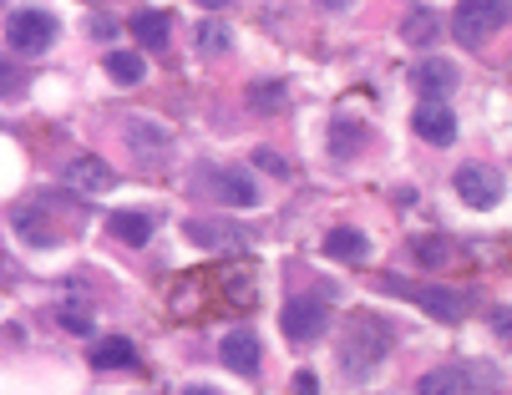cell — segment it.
Here are the masks:
<instances>
[{"label":"cell","mask_w":512,"mask_h":395,"mask_svg":"<svg viewBox=\"0 0 512 395\" xmlns=\"http://www.w3.org/2000/svg\"><path fill=\"white\" fill-rule=\"evenodd\" d=\"M107 76H112V82H122V87H137L142 82V76H148V61H142L137 51H107Z\"/></svg>","instance_id":"obj_21"},{"label":"cell","mask_w":512,"mask_h":395,"mask_svg":"<svg viewBox=\"0 0 512 395\" xmlns=\"http://www.w3.org/2000/svg\"><path fill=\"white\" fill-rule=\"evenodd\" d=\"M411 127H416V137L431 142V147H452V142H457V117L447 112L442 97H421V107L411 112Z\"/></svg>","instance_id":"obj_8"},{"label":"cell","mask_w":512,"mask_h":395,"mask_svg":"<svg viewBox=\"0 0 512 395\" xmlns=\"http://www.w3.org/2000/svg\"><path fill=\"white\" fill-rule=\"evenodd\" d=\"M391 340H396V325H391V320H381V314H371V309L350 314V335H345V345H340L345 375H350V380H371L376 365L386 360Z\"/></svg>","instance_id":"obj_1"},{"label":"cell","mask_w":512,"mask_h":395,"mask_svg":"<svg viewBox=\"0 0 512 395\" xmlns=\"http://www.w3.org/2000/svg\"><path fill=\"white\" fill-rule=\"evenodd\" d=\"M183 233H188L198 249H218V254H229V249L244 244V233H239V228H229V223H208V218H193Z\"/></svg>","instance_id":"obj_15"},{"label":"cell","mask_w":512,"mask_h":395,"mask_svg":"<svg viewBox=\"0 0 512 395\" xmlns=\"http://www.w3.org/2000/svg\"><path fill=\"white\" fill-rule=\"evenodd\" d=\"M436 36H442V21H436L426 6H416V11L401 21V41H406V46H416V51H431V46H436Z\"/></svg>","instance_id":"obj_18"},{"label":"cell","mask_w":512,"mask_h":395,"mask_svg":"<svg viewBox=\"0 0 512 395\" xmlns=\"http://www.w3.org/2000/svg\"><path fill=\"white\" fill-rule=\"evenodd\" d=\"M295 390H320V380H315V370H300V375H295Z\"/></svg>","instance_id":"obj_30"},{"label":"cell","mask_w":512,"mask_h":395,"mask_svg":"<svg viewBox=\"0 0 512 395\" xmlns=\"http://www.w3.org/2000/svg\"><path fill=\"white\" fill-rule=\"evenodd\" d=\"M360 147H365V127H360V122H335V132H330V152L345 157V152H360Z\"/></svg>","instance_id":"obj_23"},{"label":"cell","mask_w":512,"mask_h":395,"mask_svg":"<svg viewBox=\"0 0 512 395\" xmlns=\"http://www.w3.org/2000/svg\"><path fill=\"white\" fill-rule=\"evenodd\" d=\"M507 26V0H462L452 11V36L457 46H482Z\"/></svg>","instance_id":"obj_3"},{"label":"cell","mask_w":512,"mask_h":395,"mask_svg":"<svg viewBox=\"0 0 512 395\" xmlns=\"http://www.w3.org/2000/svg\"><path fill=\"white\" fill-rule=\"evenodd\" d=\"M497 385L502 380L492 375V365H447L416 380L421 395H472V390H497Z\"/></svg>","instance_id":"obj_5"},{"label":"cell","mask_w":512,"mask_h":395,"mask_svg":"<svg viewBox=\"0 0 512 395\" xmlns=\"http://www.w3.org/2000/svg\"><path fill=\"white\" fill-rule=\"evenodd\" d=\"M117 31H122V26H117L112 16H102V11L87 21V36H92V41H107V46H112V41H117Z\"/></svg>","instance_id":"obj_29"},{"label":"cell","mask_w":512,"mask_h":395,"mask_svg":"<svg viewBox=\"0 0 512 395\" xmlns=\"http://www.w3.org/2000/svg\"><path fill=\"white\" fill-rule=\"evenodd\" d=\"M0 6H6V0H0Z\"/></svg>","instance_id":"obj_33"},{"label":"cell","mask_w":512,"mask_h":395,"mask_svg":"<svg viewBox=\"0 0 512 395\" xmlns=\"http://www.w3.org/2000/svg\"><path fill=\"white\" fill-rule=\"evenodd\" d=\"M254 168H264L269 178H289V163H284L279 152H269V147H259V152H254Z\"/></svg>","instance_id":"obj_28"},{"label":"cell","mask_w":512,"mask_h":395,"mask_svg":"<svg viewBox=\"0 0 512 395\" xmlns=\"http://www.w3.org/2000/svg\"><path fill=\"white\" fill-rule=\"evenodd\" d=\"M213 188H218V198H224L229 208H259V183H254L249 168H218Z\"/></svg>","instance_id":"obj_13"},{"label":"cell","mask_w":512,"mask_h":395,"mask_svg":"<svg viewBox=\"0 0 512 395\" xmlns=\"http://www.w3.org/2000/svg\"><path fill=\"white\" fill-rule=\"evenodd\" d=\"M193 41H198V46H203L208 56H218V51H229V46H234V31H229L224 21H203Z\"/></svg>","instance_id":"obj_22"},{"label":"cell","mask_w":512,"mask_h":395,"mask_svg":"<svg viewBox=\"0 0 512 395\" xmlns=\"http://www.w3.org/2000/svg\"><path fill=\"white\" fill-rule=\"evenodd\" d=\"M279 330L295 340V345H315V340L330 330V309H325V299H289L284 314H279Z\"/></svg>","instance_id":"obj_7"},{"label":"cell","mask_w":512,"mask_h":395,"mask_svg":"<svg viewBox=\"0 0 512 395\" xmlns=\"http://www.w3.org/2000/svg\"><path fill=\"white\" fill-rule=\"evenodd\" d=\"M218 360H224L234 375H259V360H264V350H259V335L254 330H229L224 340H218Z\"/></svg>","instance_id":"obj_11"},{"label":"cell","mask_w":512,"mask_h":395,"mask_svg":"<svg viewBox=\"0 0 512 395\" xmlns=\"http://www.w3.org/2000/svg\"><path fill=\"white\" fill-rule=\"evenodd\" d=\"M56 320H61V330H66V335H92L87 309H77V304H61V309H56Z\"/></svg>","instance_id":"obj_27"},{"label":"cell","mask_w":512,"mask_h":395,"mask_svg":"<svg viewBox=\"0 0 512 395\" xmlns=\"http://www.w3.org/2000/svg\"><path fill=\"white\" fill-rule=\"evenodd\" d=\"M452 188H457V198H462L467 208H477V213H487V208L502 203V173L487 168V163H462L457 178H452Z\"/></svg>","instance_id":"obj_6"},{"label":"cell","mask_w":512,"mask_h":395,"mask_svg":"<svg viewBox=\"0 0 512 395\" xmlns=\"http://www.w3.org/2000/svg\"><path fill=\"white\" fill-rule=\"evenodd\" d=\"M411 249H416V259H421L426 269H442V264L452 259V254H447V239H436V233H421Z\"/></svg>","instance_id":"obj_26"},{"label":"cell","mask_w":512,"mask_h":395,"mask_svg":"<svg viewBox=\"0 0 512 395\" xmlns=\"http://www.w3.org/2000/svg\"><path fill=\"white\" fill-rule=\"evenodd\" d=\"M92 6H97V0H92Z\"/></svg>","instance_id":"obj_34"},{"label":"cell","mask_w":512,"mask_h":395,"mask_svg":"<svg viewBox=\"0 0 512 395\" xmlns=\"http://www.w3.org/2000/svg\"><path fill=\"white\" fill-rule=\"evenodd\" d=\"M127 152L137 157V163H148V168H163L168 152H173L168 127H158V122H127Z\"/></svg>","instance_id":"obj_10"},{"label":"cell","mask_w":512,"mask_h":395,"mask_svg":"<svg viewBox=\"0 0 512 395\" xmlns=\"http://www.w3.org/2000/svg\"><path fill=\"white\" fill-rule=\"evenodd\" d=\"M457 82H462V71H457L447 56H421V61L411 66V87H416L421 97H452Z\"/></svg>","instance_id":"obj_9"},{"label":"cell","mask_w":512,"mask_h":395,"mask_svg":"<svg viewBox=\"0 0 512 395\" xmlns=\"http://www.w3.org/2000/svg\"><path fill=\"white\" fill-rule=\"evenodd\" d=\"M381 289H386V294H396V299H411L416 309H426V314H431V320H447V325L467 320V294H462V289L411 284V279H401V274H386V279H381Z\"/></svg>","instance_id":"obj_2"},{"label":"cell","mask_w":512,"mask_h":395,"mask_svg":"<svg viewBox=\"0 0 512 395\" xmlns=\"http://www.w3.org/2000/svg\"><path fill=\"white\" fill-rule=\"evenodd\" d=\"M325 254L340 259V264H365L371 259V239H365L360 228H330L325 233Z\"/></svg>","instance_id":"obj_16"},{"label":"cell","mask_w":512,"mask_h":395,"mask_svg":"<svg viewBox=\"0 0 512 395\" xmlns=\"http://www.w3.org/2000/svg\"><path fill=\"white\" fill-rule=\"evenodd\" d=\"M11 223H16V233H21L31 249H51V244H56V228L41 218V208H16Z\"/></svg>","instance_id":"obj_19"},{"label":"cell","mask_w":512,"mask_h":395,"mask_svg":"<svg viewBox=\"0 0 512 395\" xmlns=\"http://www.w3.org/2000/svg\"><path fill=\"white\" fill-rule=\"evenodd\" d=\"M92 370H137V350L122 335H107L102 345H92Z\"/></svg>","instance_id":"obj_17"},{"label":"cell","mask_w":512,"mask_h":395,"mask_svg":"<svg viewBox=\"0 0 512 395\" xmlns=\"http://www.w3.org/2000/svg\"><path fill=\"white\" fill-rule=\"evenodd\" d=\"M107 233H117L122 244H148L153 233H158V218H153L148 208H117V213L107 218Z\"/></svg>","instance_id":"obj_14"},{"label":"cell","mask_w":512,"mask_h":395,"mask_svg":"<svg viewBox=\"0 0 512 395\" xmlns=\"http://www.w3.org/2000/svg\"><path fill=\"white\" fill-rule=\"evenodd\" d=\"M61 183L77 188V193H112L117 188V173L102 163V157H71L61 168Z\"/></svg>","instance_id":"obj_12"},{"label":"cell","mask_w":512,"mask_h":395,"mask_svg":"<svg viewBox=\"0 0 512 395\" xmlns=\"http://www.w3.org/2000/svg\"><path fill=\"white\" fill-rule=\"evenodd\" d=\"M249 107L254 112H279L284 107V82H254L249 87Z\"/></svg>","instance_id":"obj_25"},{"label":"cell","mask_w":512,"mask_h":395,"mask_svg":"<svg viewBox=\"0 0 512 395\" xmlns=\"http://www.w3.org/2000/svg\"><path fill=\"white\" fill-rule=\"evenodd\" d=\"M21 97H26V71L0 56V102H21Z\"/></svg>","instance_id":"obj_24"},{"label":"cell","mask_w":512,"mask_h":395,"mask_svg":"<svg viewBox=\"0 0 512 395\" xmlns=\"http://www.w3.org/2000/svg\"><path fill=\"white\" fill-rule=\"evenodd\" d=\"M56 16L51 11H11L6 16V46L16 56H46L56 46Z\"/></svg>","instance_id":"obj_4"},{"label":"cell","mask_w":512,"mask_h":395,"mask_svg":"<svg viewBox=\"0 0 512 395\" xmlns=\"http://www.w3.org/2000/svg\"><path fill=\"white\" fill-rule=\"evenodd\" d=\"M127 31L137 36V46H148V51L168 46V16H163V11H142V16H132Z\"/></svg>","instance_id":"obj_20"},{"label":"cell","mask_w":512,"mask_h":395,"mask_svg":"<svg viewBox=\"0 0 512 395\" xmlns=\"http://www.w3.org/2000/svg\"><path fill=\"white\" fill-rule=\"evenodd\" d=\"M198 6H208V11H224V6H229V0H198Z\"/></svg>","instance_id":"obj_32"},{"label":"cell","mask_w":512,"mask_h":395,"mask_svg":"<svg viewBox=\"0 0 512 395\" xmlns=\"http://www.w3.org/2000/svg\"><path fill=\"white\" fill-rule=\"evenodd\" d=\"M391 198H396V203H401V208H411V203H416V188H396V193H391Z\"/></svg>","instance_id":"obj_31"}]
</instances>
